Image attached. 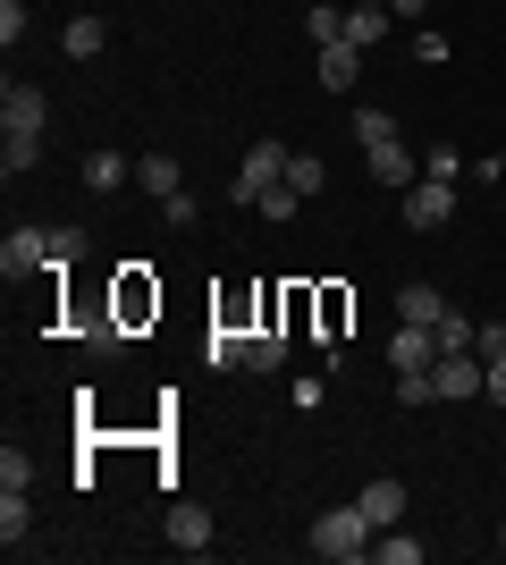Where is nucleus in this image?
<instances>
[{
    "label": "nucleus",
    "instance_id": "1",
    "mask_svg": "<svg viewBox=\"0 0 506 565\" xmlns=\"http://www.w3.org/2000/svg\"><path fill=\"white\" fill-rule=\"evenodd\" d=\"M372 532H380V523L363 515V498H355V507H330V515L313 523V557H330V565H355L363 548H372Z\"/></svg>",
    "mask_w": 506,
    "mask_h": 565
},
{
    "label": "nucleus",
    "instance_id": "2",
    "mask_svg": "<svg viewBox=\"0 0 506 565\" xmlns=\"http://www.w3.org/2000/svg\"><path fill=\"white\" fill-rule=\"evenodd\" d=\"M489 372H482V354H439L431 363V397L439 405H464V397H482Z\"/></svg>",
    "mask_w": 506,
    "mask_h": 565
},
{
    "label": "nucleus",
    "instance_id": "3",
    "mask_svg": "<svg viewBox=\"0 0 506 565\" xmlns=\"http://www.w3.org/2000/svg\"><path fill=\"white\" fill-rule=\"evenodd\" d=\"M279 178H288V143H254L237 186H228V203H262V186H279Z\"/></svg>",
    "mask_w": 506,
    "mask_h": 565
},
{
    "label": "nucleus",
    "instance_id": "4",
    "mask_svg": "<svg viewBox=\"0 0 506 565\" xmlns=\"http://www.w3.org/2000/svg\"><path fill=\"white\" fill-rule=\"evenodd\" d=\"M456 220V186L448 178H413L406 186V228H448Z\"/></svg>",
    "mask_w": 506,
    "mask_h": 565
},
{
    "label": "nucleus",
    "instance_id": "5",
    "mask_svg": "<svg viewBox=\"0 0 506 565\" xmlns=\"http://www.w3.org/2000/svg\"><path fill=\"white\" fill-rule=\"evenodd\" d=\"M43 118H51L43 85H18V76H9V94H0V127H9V136H43Z\"/></svg>",
    "mask_w": 506,
    "mask_h": 565
},
{
    "label": "nucleus",
    "instance_id": "6",
    "mask_svg": "<svg viewBox=\"0 0 506 565\" xmlns=\"http://www.w3.org/2000/svg\"><path fill=\"white\" fill-rule=\"evenodd\" d=\"M0 270H9V279H34V270H51V228H18L9 245H0Z\"/></svg>",
    "mask_w": 506,
    "mask_h": 565
},
{
    "label": "nucleus",
    "instance_id": "7",
    "mask_svg": "<svg viewBox=\"0 0 506 565\" xmlns=\"http://www.w3.org/2000/svg\"><path fill=\"white\" fill-rule=\"evenodd\" d=\"M313 76L330 85V94H346L363 76V43H321V60H313Z\"/></svg>",
    "mask_w": 506,
    "mask_h": 565
},
{
    "label": "nucleus",
    "instance_id": "8",
    "mask_svg": "<svg viewBox=\"0 0 506 565\" xmlns=\"http://www.w3.org/2000/svg\"><path fill=\"white\" fill-rule=\"evenodd\" d=\"M169 548H177V557H203V548H212V515H203V507H169Z\"/></svg>",
    "mask_w": 506,
    "mask_h": 565
},
{
    "label": "nucleus",
    "instance_id": "9",
    "mask_svg": "<svg viewBox=\"0 0 506 565\" xmlns=\"http://www.w3.org/2000/svg\"><path fill=\"white\" fill-rule=\"evenodd\" d=\"M388 363H397V372H431V363H439V338H431V330H413V321H406V330L388 338Z\"/></svg>",
    "mask_w": 506,
    "mask_h": 565
},
{
    "label": "nucleus",
    "instance_id": "10",
    "mask_svg": "<svg viewBox=\"0 0 506 565\" xmlns=\"http://www.w3.org/2000/svg\"><path fill=\"white\" fill-rule=\"evenodd\" d=\"M439 312H448V296H439V287H422V279H413V287H397V321H413V330H431Z\"/></svg>",
    "mask_w": 506,
    "mask_h": 565
},
{
    "label": "nucleus",
    "instance_id": "11",
    "mask_svg": "<svg viewBox=\"0 0 506 565\" xmlns=\"http://www.w3.org/2000/svg\"><path fill=\"white\" fill-rule=\"evenodd\" d=\"M363 515L388 532V523L406 515V481H388V472H380V481H363Z\"/></svg>",
    "mask_w": 506,
    "mask_h": 565
},
{
    "label": "nucleus",
    "instance_id": "12",
    "mask_svg": "<svg viewBox=\"0 0 506 565\" xmlns=\"http://www.w3.org/2000/svg\"><path fill=\"white\" fill-rule=\"evenodd\" d=\"M431 338H439V354H473V347H482V321H464V312L448 305V312L431 321Z\"/></svg>",
    "mask_w": 506,
    "mask_h": 565
},
{
    "label": "nucleus",
    "instance_id": "13",
    "mask_svg": "<svg viewBox=\"0 0 506 565\" xmlns=\"http://www.w3.org/2000/svg\"><path fill=\"white\" fill-rule=\"evenodd\" d=\"M372 178H380V186H413V152H406V136H397V143H372Z\"/></svg>",
    "mask_w": 506,
    "mask_h": 565
},
{
    "label": "nucleus",
    "instance_id": "14",
    "mask_svg": "<svg viewBox=\"0 0 506 565\" xmlns=\"http://www.w3.org/2000/svg\"><path fill=\"white\" fill-rule=\"evenodd\" d=\"M203 354H212V372H237L245 354H254V330H212V338H203Z\"/></svg>",
    "mask_w": 506,
    "mask_h": 565
},
{
    "label": "nucleus",
    "instance_id": "15",
    "mask_svg": "<svg viewBox=\"0 0 506 565\" xmlns=\"http://www.w3.org/2000/svg\"><path fill=\"white\" fill-rule=\"evenodd\" d=\"M380 34H388V9H380V0H355V9H346V43H363V51H372Z\"/></svg>",
    "mask_w": 506,
    "mask_h": 565
},
{
    "label": "nucleus",
    "instance_id": "16",
    "mask_svg": "<svg viewBox=\"0 0 506 565\" xmlns=\"http://www.w3.org/2000/svg\"><path fill=\"white\" fill-rule=\"evenodd\" d=\"M119 178H127V152H110V143H101V152H85V186H94V194H110Z\"/></svg>",
    "mask_w": 506,
    "mask_h": 565
},
{
    "label": "nucleus",
    "instance_id": "17",
    "mask_svg": "<svg viewBox=\"0 0 506 565\" xmlns=\"http://www.w3.org/2000/svg\"><path fill=\"white\" fill-rule=\"evenodd\" d=\"M25 532H34V515H25V490H0V541L25 548Z\"/></svg>",
    "mask_w": 506,
    "mask_h": 565
},
{
    "label": "nucleus",
    "instance_id": "18",
    "mask_svg": "<svg viewBox=\"0 0 506 565\" xmlns=\"http://www.w3.org/2000/svg\"><path fill=\"white\" fill-rule=\"evenodd\" d=\"M60 43H68V60H94V51L110 43V25H101V18H68V34H60Z\"/></svg>",
    "mask_w": 506,
    "mask_h": 565
},
{
    "label": "nucleus",
    "instance_id": "19",
    "mask_svg": "<svg viewBox=\"0 0 506 565\" xmlns=\"http://www.w3.org/2000/svg\"><path fill=\"white\" fill-rule=\"evenodd\" d=\"M144 312H161V287L152 279H119V321H144Z\"/></svg>",
    "mask_w": 506,
    "mask_h": 565
},
{
    "label": "nucleus",
    "instance_id": "20",
    "mask_svg": "<svg viewBox=\"0 0 506 565\" xmlns=\"http://www.w3.org/2000/svg\"><path fill=\"white\" fill-rule=\"evenodd\" d=\"M136 178H144V194H177V186H186L169 152H144V161H136Z\"/></svg>",
    "mask_w": 506,
    "mask_h": 565
},
{
    "label": "nucleus",
    "instance_id": "21",
    "mask_svg": "<svg viewBox=\"0 0 506 565\" xmlns=\"http://www.w3.org/2000/svg\"><path fill=\"white\" fill-rule=\"evenodd\" d=\"M288 186H295V194H321V186H330L321 152H288Z\"/></svg>",
    "mask_w": 506,
    "mask_h": 565
},
{
    "label": "nucleus",
    "instance_id": "22",
    "mask_svg": "<svg viewBox=\"0 0 506 565\" xmlns=\"http://www.w3.org/2000/svg\"><path fill=\"white\" fill-rule=\"evenodd\" d=\"M85 347H94V354H119L127 347V321H119V312H94V321H85Z\"/></svg>",
    "mask_w": 506,
    "mask_h": 565
},
{
    "label": "nucleus",
    "instance_id": "23",
    "mask_svg": "<svg viewBox=\"0 0 506 565\" xmlns=\"http://www.w3.org/2000/svg\"><path fill=\"white\" fill-rule=\"evenodd\" d=\"M288 363V338L279 330H254V354H245V372H279Z\"/></svg>",
    "mask_w": 506,
    "mask_h": 565
},
{
    "label": "nucleus",
    "instance_id": "24",
    "mask_svg": "<svg viewBox=\"0 0 506 565\" xmlns=\"http://www.w3.org/2000/svg\"><path fill=\"white\" fill-rule=\"evenodd\" d=\"M34 161H43V136H9L0 143V169H9V178H25Z\"/></svg>",
    "mask_w": 506,
    "mask_h": 565
},
{
    "label": "nucleus",
    "instance_id": "25",
    "mask_svg": "<svg viewBox=\"0 0 506 565\" xmlns=\"http://www.w3.org/2000/svg\"><path fill=\"white\" fill-rule=\"evenodd\" d=\"M355 136H363V152H372V143H397V118L388 110H355Z\"/></svg>",
    "mask_w": 506,
    "mask_h": 565
},
{
    "label": "nucleus",
    "instance_id": "26",
    "mask_svg": "<svg viewBox=\"0 0 506 565\" xmlns=\"http://www.w3.org/2000/svg\"><path fill=\"white\" fill-rule=\"evenodd\" d=\"M372 557H380V565H422V541H406V532H388V541H372Z\"/></svg>",
    "mask_w": 506,
    "mask_h": 565
},
{
    "label": "nucleus",
    "instance_id": "27",
    "mask_svg": "<svg viewBox=\"0 0 506 565\" xmlns=\"http://www.w3.org/2000/svg\"><path fill=\"white\" fill-rule=\"evenodd\" d=\"M304 34H313V43H346V9H313Z\"/></svg>",
    "mask_w": 506,
    "mask_h": 565
},
{
    "label": "nucleus",
    "instance_id": "28",
    "mask_svg": "<svg viewBox=\"0 0 506 565\" xmlns=\"http://www.w3.org/2000/svg\"><path fill=\"white\" fill-rule=\"evenodd\" d=\"M254 212H262V220H295V186H288V178H279V186H262V203H254Z\"/></svg>",
    "mask_w": 506,
    "mask_h": 565
},
{
    "label": "nucleus",
    "instance_id": "29",
    "mask_svg": "<svg viewBox=\"0 0 506 565\" xmlns=\"http://www.w3.org/2000/svg\"><path fill=\"white\" fill-rule=\"evenodd\" d=\"M68 262H85V236H76V228H51V270H68Z\"/></svg>",
    "mask_w": 506,
    "mask_h": 565
},
{
    "label": "nucleus",
    "instance_id": "30",
    "mask_svg": "<svg viewBox=\"0 0 506 565\" xmlns=\"http://www.w3.org/2000/svg\"><path fill=\"white\" fill-rule=\"evenodd\" d=\"M34 481V465H25V448H0V490H25Z\"/></svg>",
    "mask_w": 506,
    "mask_h": 565
},
{
    "label": "nucleus",
    "instance_id": "31",
    "mask_svg": "<svg viewBox=\"0 0 506 565\" xmlns=\"http://www.w3.org/2000/svg\"><path fill=\"white\" fill-rule=\"evenodd\" d=\"M397 405H439L431 397V372H397Z\"/></svg>",
    "mask_w": 506,
    "mask_h": 565
},
{
    "label": "nucleus",
    "instance_id": "32",
    "mask_svg": "<svg viewBox=\"0 0 506 565\" xmlns=\"http://www.w3.org/2000/svg\"><path fill=\"white\" fill-rule=\"evenodd\" d=\"M161 212H169V220H177V228H194V212H203V203H194V194H186V186H177V194H161Z\"/></svg>",
    "mask_w": 506,
    "mask_h": 565
},
{
    "label": "nucleus",
    "instance_id": "33",
    "mask_svg": "<svg viewBox=\"0 0 506 565\" xmlns=\"http://www.w3.org/2000/svg\"><path fill=\"white\" fill-rule=\"evenodd\" d=\"M482 372H489V405H506V347L482 354Z\"/></svg>",
    "mask_w": 506,
    "mask_h": 565
},
{
    "label": "nucleus",
    "instance_id": "34",
    "mask_svg": "<svg viewBox=\"0 0 506 565\" xmlns=\"http://www.w3.org/2000/svg\"><path fill=\"white\" fill-rule=\"evenodd\" d=\"M388 18H422V0H388Z\"/></svg>",
    "mask_w": 506,
    "mask_h": 565
},
{
    "label": "nucleus",
    "instance_id": "35",
    "mask_svg": "<svg viewBox=\"0 0 506 565\" xmlns=\"http://www.w3.org/2000/svg\"><path fill=\"white\" fill-rule=\"evenodd\" d=\"M498 548H506V523H498Z\"/></svg>",
    "mask_w": 506,
    "mask_h": 565
},
{
    "label": "nucleus",
    "instance_id": "36",
    "mask_svg": "<svg viewBox=\"0 0 506 565\" xmlns=\"http://www.w3.org/2000/svg\"><path fill=\"white\" fill-rule=\"evenodd\" d=\"M380 9H388V0H380Z\"/></svg>",
    "mask_w": 506,
    "mask_h": 565
}]
</instances>
